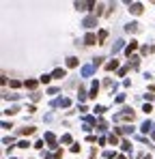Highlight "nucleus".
<instances>
[{
	"label": "nucleus",
	"instance_id": "f257e3e1",
	"mask_svg": "<svg viewBox=\"0 0 155 159\" xmlns=\"http://www.w3.org/2000/svg\"><path fill=\"white\" fill-rule=\"evenodd\" d=\"M82 26H84V28H93V26H97V15H88V17H84Z\"/></svg>",
	"mask_w": 155,
	"mask_h": 159
},
{
	"label": "nucleus",
	"instance_id": "f03ea898",
	"mask_svg": "<svg viewBox=\"0 0 155 159\" xmlns=\"http://www.w3.org/2000/svg\"><path fill=\"white\" fill-rule=\"evenodd\" d=\"M134 116H136V112H134L131 108H123V112H121V118H125V120H134Z\"/></svg>",
	"mask_w": 155,
	"mask_h": 159
},
{
	"label": "nucleus",
	"instance_id": "7ed1b4c3",
	"mask_svg": "<svg viewBox=\"0 0 155 159\" xmlns=\"http://www.w3.org/2000/svg\"><path fill=\"white\" fill-rule=\"evenodd\" d=\"M129 11H131V13H134V15H140V13H142V11H144V6H142V4H140V2H134V4H131V2H129Z\"/></svg>",
	"mask_w": 155,
	"mask_h": 159
},
{
	"label": "nucleus",
	"instance_id": "20e7f679",
	"mask_svg": "<svg viewBox=\"0 0 155 159\" xmlns=\"http://www.w3.org/2000/svg\"><path fill=\"white\" fill-rule=\"evenodd\" d=\"M52 105H54V108H58V105H60V108H69V105H71V101H69L67 97H62V99H56V101H52Z\"/></svg>",
	"mask_w": 155,
	"mask_h": 159
},
{
	"label": "nucleus",
	"instance_id": "39448f33",
	"mask_svg": "<svg viewBox=\"0 0 155 159\" xmlns=\"http://www.w3.org/2000/svg\"><path fill=\"white\" fill-rule=\"evenodd\" d=\"M95 43H99L97 35H93V32H86V37H84V45H95Z\"/></svg>",
	"mask_w": 155,
	"mask_h": 159
},
{
	"label": "nucleus",
	"instance_id": "423d86ee",
	"mask_svg": "<svg viewBox=\"0 0 155 159\" xmlns=\"http://www.w3.org/2000/svg\"><path fill=\"white\" fill-rule=\"evenodd\" d=\"M93 6H97L95 2H75V9L78 11H86V9H93Z\"/></svg>",
	"mask_w": 155,
	"mask_h": 159
},
{
	"label": "nucleus",
	"instance_id": "0eeeda50",
	"mask_svg": "<svg viewBox=\"0 0 155 159\" xmlns=\"http://www.w3.org/2000/svg\"><path fill=\"white\" fill-rule=\"evenodd\" d=\"M140 131H142V133H153L155 129H153V122H151V120H144V122H142V127H140Z\"/></svg>",
	"mask_w": 155,
	"mask_h": 159
},
{
	"label": "nucleus",
	"instance_id": "6e6552de",
	"mask_svg": "<svg viewBox=\"0 0 155 159\" xmlns=\"http://www.w3.org/2000/svg\"><path fill=\"white\" fill-rule=\"evenodd\" d=\"M136 49H138V41H131V43H129V45L125 47V54H127V56L131 58V54H134Z\"/></svg>",
	"mask_w": 155,
	"mask_h": 159
},
{
	"label": "nucleus",
	"instance_id": "1a4fd4ad",
	"mask_svg": "<svg viewBox=\"0 0 155 159\" xmlns=\"http://www.w3.org/2000/svg\"><path fill=\"white\" fill-rule=\"evenodd\" d=\"M93 71H95V67H93V65H84V67H82V78H91V75H93Z\"/></svg>",
	"mask_w": 155,
	"mask_h": 159
},
{
	"label": "nucleus",
	"instance_id": "9d476101",
	"mask_svg": "<svg viewBox=\"0 0 155 159\" xmlns=\"http://www.w3.org/2000/svg\"><path fill=\"white\" fill-rule=\"evenodd\" d=\"M65 75H67V71H65V69H60V67L52 71V78H54V80H62Z\"/></svg>",
	"mask_w": 155,
	"mask_h": 159
},
{
	"label": "nucleus",
	"instance_id": "9b49d317",
	"mask_svg": "<svg viewBox=\"0 0 155 159\" xmlns=\"http://www.w3.org/2000/svg\"><path fill=\"white\" fill-rule=\"evenodd\" d=\"M138 28H140V26H138V22H129V24L125 26V30H127V32H131V35H134V32H138Z\"/></svg>",
	"mask_w": 155,
	"mask_h": 159
},
{
	"label": "nucleus",
	"instance_id": "f8f14e48",
	"mask_svg": "<svg viewBox=\"0 0 155 159\" xmlns=\"http://www.w3.org/2000/svg\"><path fill=\"white\" fill-rule=\"evenodd\" d=\"M97 92H99V84H97V82H93V86H91V92H88V97H91V99H95V97H97Z\"/></svg>",
	"mask_w": 155,
	"mask_h": 159
},
{
	"label": "nucleus",
	"instance_id": "ddd939ff",
	"mask_svg": "<svg viewBox=\"0 0 155 159\" xmlns=\"http://www.w3.org/2000/svg\"><path fill=\"white\" fill-rule=\"evenodd\" d=\"M131 131H134L131 125H125V127H118V129H116V133H123V135H127V133H131Z\"/></svg>",
	"mask_w": 155,
	"mask_h": 159
},
{
	"label": "nucleus",
	"instance_id": "4468645a",
	"mask_svg": "<svg viewBox=\"0 0 155 159\" xmlns=\"http://www.w3.org/2000/svg\"><path fill=\"white\" fill-rule=\"evenodd\" d=\"M45 142H48V144H50L52 148H54V146H56V138H54V133H52V131H48V133H45Z\"/></svg>",
	"mask_w": 155,
	"mask_h": 159
},
{
	"label": "nucleus",
	"instance_id": "2eb2a0df",
	"mask_svg": "<svg viewBox=\"0 0 155 159\" xmlns=\"http://www.w3.org/2000/svg\"><path fill=\"white\" fill-rule=\"evenodd\" d=\"M123 43H125L123 39H118V41H116V43L112 45V54H116V52H121V49H123Z\"/></svg>",
	"mask_w": 155,
	"mask_h": 159
},
{
	"label": "nucleus",
	"instance_id": "dca6fc26",
	"mask_svg": "<svg viewBox=\"0 0 155 159\" xmlns=\"http://www.w3.org/2000/svg\"><path fill=\"white\" fill-rule=\"evenodd\" d=\"M67 67H78V58L75 56H69L67 58Z\"/></svg>",
	"mask_w": 155,
	"mask_h": 159
},
{
	"label": "nucleus",
	"instance_id": "f3484780",
	"mask_svg": "<svg viewBox=\"0 0 155 159\" xmlns=\"http://www.w3.org/2000/svg\"><path fill=\"white\" fill-rule=\"evenodd\" d=\"M116 67H118V60H110V62L105 65V69H108V71H114Z\"/></svg>",
	"mask_w": 155,
	"mask_h": 159
},
{
	"label": "nucleus",
	"instance_id": "a211bd4d",
	"mask_svg": "<svg viewBox=\"0 0 155 159\" xmlns=\"http://www.w3.org/2000/svg\"><path fill=\"white\" fill-rule=\"evenodd\" d=\"M17 112H19V108H15V105H13V108H9V110H4V114H6V116H13V114H17Z\"/></svg>",
	"mask_w": 155,
	"mask_h": 159
},
{
	"label": "nucleus",
	"instance_id": "6ab92c4d",
	"mask_svg": "<svg viewBox=\"0 0 155 159\" xmlns=\"http://www.w3.org/2000/svg\"><path fill=\"white\" fill-rule=\"evenodd\" d=\"M19 133H22V135H32V133H35V127H26V129H22Z\"/></svg>",
	"mask_w": 155,
	"mask_h": 159
},
{
	"label": "nucleus",
	"instance_id": "aec40b11",
	"mask_svg": "<svg viewBox=\"0 0 155 159\" xmlns=\"http://www.w3.org/2000/svg\"><path fill=\"white\" fill-rule=\"evenodd\" d=\"M121 148H123L125 153H129V151H131V144H129L127 140H123V142H121Z\"/></svg>",
	"mask_w": 155,
	"mask_h": 159
},
{
	"label": "nucleus",
	"instance_id": "412c9836",
	"mask_svg": "<svg viewBox=\"0 0 155 159\" xmlns=\"http://www.w3.org/2000/svg\"><path fill=\"white\" fill-rule=\"evenodd\" d=\"M37 80H26V88H37Z\"/></svg>",
	"mask_w": 155,
	"mask_h": 159
},
{
	"label": "nucleus",
	"instance_id": "4be33fe9",
	"mask_svg": "<svg viewBox=\"0 0 155 159\" xmlns=\"http://www.w3.org/2000/svg\"><path fill=\"white\" fill-rule=\"evenodd\" d=\"M86 97H88V95H86V90H84V88L80 86V92H78V99H80V101H84Z\"/></svg>",
	"mask_w": 155,
	"mask_h": 159
},
{
	"label": "nucleus",
	"instance_id": "5701e85b",
	"mask_svg": "<svg viewBox=\"0 0 155 159\" xmlns=\"http://www.w3.org/2000/svg\"><path fill=\"white\" fill-rule=\"evenodd\" d=\"M108 142H110V144H114V146H116V144H118V135H116V133H112V135H110V138H108Z\"/></svg>",
	"mask_w": 155,
	"mask_h": 159
},
{
	"label": "nucleus",
	"instance_id": "b1692460",
	"mask_svg": "<svg viewBox=\"0 0 155 159\" xmlns=\"http://www.w3.org/2000/svg\"><path fill=\"white\" fill-rule=\"evenodd\" d=\"M105 37H108V30H101V32L97 35V39H99V43H103V41H105Z\"/></svg>",
	"mask_w": 155,
	"mask_h": 159
},
{
	"label": "nucleus",
	"instance_id": "393cba45",
	"mask_svg": "<svg viewBox=\"0 0 155 159\" xmlns=\"http://www.w3.org/2000/svg\"><path fill=\"white\" fill-rule=\"evenodd\" d=\"M50 80H52V75H41L39 82H41V84H50Z\"/></svg>",
	"mask_w": 155,
	"mask_h": 159
},
{
	"label": "nucleus",
	"instance_id": "a878e982",
	"mask_svg": "<svg viewBox=\"0 0 155 159\" xmlns=\"http://www.w3.org/2000/svg\"><path fill=\"white\" fill-rule=\"evenodd\" d=\"M101 56H97V58H93V67H95V69H97V67H99V65H101Z\"/></svg>",
	"mask_w": 155,
	"mask_h": 159
},
{
	"label": "nucleus",
	"instance_id": "bb28decb",
	"mask_svg": "<svg viewBox=\"0 0 155 159\" xmlns=\"http://www.w3.org/2000/svg\"><path fill=\"white\" fill-rule=\"evenodd\" d=\"M103 157H105V159H114L116 155H114V151H105V153H103Z\"/></svg>",
	"mask_w": 155,
	"mask_h": 159
},
{
	"label": "nucleus",
	"instance_id": "cd10ccee",
	"mask_svg": "<svg viewBox=\"0 0 155 159\" xmlns=\"http://www.w3.org/2000/svg\"><path fill=\"white\" fill-rule=\"evenodd\" d=\"M62 142H65V144H71V135L65 133V135H62Z\"/></svg>",
	"mask_w": 155,
	"mask_h": 159
},
{
	"label": "nucleus",
	"instance_id": "c85d7f7f",
	"mask_svg": "<svg viewBox=\"0 0 155 159\" xmlns=\"http://www.w3.org/2000/svg\"><path fill=\"white\" fill-rule=\"evenodd\" d=\"M101 9H103V4H97V9H95V15H97V17H99V15H101V13H103Z\"/></svg>",
	"mask_w": 155,
	"mask_h": 159
},
{
	"label": "nucleus",
	"instance_id": "c756f323",
	"mask_svg": "<svg viewBox=\"0 0 155 159\" xmlns=\"http://www.w3.org/2000/svg\"><path fill=\"white\" fill-rule=\"evenodd\" d=\"M93 112H95V114H101V112H105V108H103V105H97Z\"/></svg>",
	"mask_w": 155,
	"mask_h": 159
},
{
	"label": "nucleus",
	"instance_id": "7c9ffc66",
	"mask_svg": "<svg viewBox=\"0 0 155 159\" xmlns=\"http://www.w3.org/2000/svg\"><path fill=\"white\" fill-rule=\"evenodd\" d=\"M2 97H4V99H13V101L19 99V95H2Z\"/></svg>",
	"mask_w": 155,
	"mask_h": 159
},
{
	"label": "nucleus",
	"instance_id": "2f4dec72",
	"mask_svg": "<svg viewBox=\"0 0 155 159\" xmlns=\"http://www.w3.org/2000/svg\"><path fill=\"white\" fill-rule=\"evenodd\" d=\"M17 146H19V148H28V146H30V144H28V142H26V140H22V142H19V144H17Z\"/></svg>",
	"mask_w": 155,
	"mask_h": 159
},
{
	"label": "nucleus",
	"instance_id": "473e14b6",
	"mask_svg": "<svg viewBox=\"0 0 155 159\" xmlns=\"http://www.w3.org/2000/svg\"><path fill=\"white\" fill-rule=\"evenodd\" d=\"M127 71H129V67H123V69H118V75H125Z\"/></svg>",
	"mask_w": 155,
	"mask_h": 159
},
{
	"label": "nucleus",
	"instance_id": "72a5a7b5",
	"mask_svg": "<svg viewBox=\"0 0 155 159\" xmlns=\"http://www.w3.org/2000/svg\"><path fill=\"white\" fill-rule=\"evenodd\" d=\"M125 101V95H116V103H123Z\"/></svg>",
	"mask_w": 155,
	"mask_h": 159
},
{
	"label": "nucleus",
	"instance_id": "f704fd0d",
	"mask_svg": "<svg viewBox=\"0 0 155 159\" xmlns=\"http://www.w3.org/2000/svg\"><path fill=\"white\" fill-rule=\"evenodd\" d=\"M71 153H80V144H73L71 146Z\"/></svg>",
	"mask_w": 155,
	"mask_h": 159
},
{
	"label": "nucleus",
	"instance_id": "c9c22d12",
	"mask_svg": "<svg viewBox=\"0 0 155 159\" xmlns=\"http://www.w3.org/2000/svg\"><path fill=\"white\" fill-rule=\"evenodd\" d=\"M62 157V151H56V153H54V159H60Z\"/></svg>",
	"mask_w": 155,
	"mask_h": 159
},
{
	"label": "nucleus",
	"instance_id": "e433bc0d",
	"mask_svg": "<svg viewBox=\"0 0 155 159\" xmlns=\"http://www.w3.org/2000/svg\"><path fill=\"white\" fill-rule=\"evenodd\" d=\"M116 159H127V157H125V155H118V157H116Z\"/></svg>",
	"mask_w": 155,
	"mask_h": 159
},
{
	"label": "nucleus",
	"instance_id": "4c0bfd02",
	"mask_svg": "<svg viewBox=\"0 0 155 159\" xmlns=\"http://www.w3.org/2000/svg\"><path fill=\"white\" fill-rule=\"evenodd\" d=\"M151 92H155V84H153V86H151Z\"/></svg>",
	"mask_w": 155,
	"mask_h": 159
},
{
	"label": "nucleus",
	"instance_id": "58836bf2",
	"mask_svg": "<svg viewBox=\"0 0 155 159\" xmlns=\"http://www.w3.org/2000/svg\"><path fill=\"white\" fill-rule=\"evenodd\" d=\"M144 159H151V155H144Z\"/></svg>",
	"mask_w": 155,
	"mask_h": 159
},
{
	"label": "nucleus",
	"instance_id": "ea45409f",
	"mask_svg": "<svg viewBox=\"0 0 155 159\" xmlns=\"http://www.w3.org/2000/svg\"><path fill=\"white\" fill-rule=\"evenodd\" d=\"M11 159H15V157H11Z\"/></svg>",
	"mask_w": 155,
	"mask_h": 159
}]
</instances>
